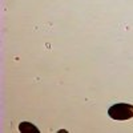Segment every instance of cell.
I'll list each match as a JSON object with an SVG mask.
<instances>
[{
  "label": "cell",
  "mask_w": 133,
  "mask_h": 133,
  "mask_svg": "<svg viewBox=\"0 0 133 133\" xmlns=\"http://www.w3.org/2000/svg\"><path fill=\"white\" fill-rule=\"evenodd\" d=\"M108 116L112 120L125 121L133 118V105L128 103H118L108 109Z\"/></svg>",
  "instance_id": "6da1fadb"
}]
</instances>
